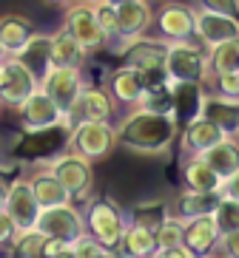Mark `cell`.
Returning a JSON list of instances; mask_svg holds the SVG:
<instances>
[{"mask_svg": "<svg viewBox=\"0 0 239 258\" xmlns=\"http://www.w3.org/2000/svg\"><path fill=\"white\" fill-rule=\"evenodd\" d=\"M219 196L239 202V170H233L228 179H222V184H219Z\"/></svg>", "mask_w": 239, "mask_h": 258, "instance_id": "obj_40", "label": "cell"}, {"mask_svg": "<svg viewBox=\"0 0 239 258\" xmlns=\"http://www.w3.org/2000/svg\"><path fill=\"white\" fill-rule=\"evenodd\" d=\"M219 241H222L225 258H239V230H236V233H228V235H222Z\"/></svg>", "mask_w": 239, "mask_h": 258, "instance_id": "obj_43", "label": "cell"}, {"mask_svg": "<svg viewBox=\"0 0 239 258\" xmlns=\"http://www.w3.org/2000/svg\"><path fill=\"white\" fill-rule=\"evenodd\" d=\"M154 258H197V255L188 250L185 244H179V247H171V250H157Z\"/></svg>", "mask_w": 239, "mask_h": 258, "instance_id": "obj_44", "label": "cell"}, {"mask_svg": "<svg viewBox=\"0 0 239 258\" xmlns=\"http://www.w3.org/2000/svg\"><path fill=\"white\" fill-rule=\"evenodd\" d=\"M114 12H117V37H123V40L142 37L146 29L151 26V9H148L146 0L123 3V6H117Z\"/></svg>", "mask_w": 239, "mask_h": 258, "instance_id": "obj_19", "label": "cell"}, {"mask_svg": "<svg viewBox=\"0 0 239 258\" xmlns=\"http://www.w3.org/2000/svg\"><path fill=\"white\" fill-rule=\"evenodd\" d=\"M52 37V66H74L80 69L85 60V51L80 48V43L69 34V29L63 26L60 31L49 34Z\"/></svg>", "mask_w": 239, "mask_h": 258, "instance_id": "obj_26", "label": "cell"}, {"mask_svg": "<svg viewBox=\"0 0 239 258\" xmlns=\"http://www.w3.org/2000/svg\"><path fill=\"white\" fill-rule=\"evenodd\" d=\"M200 6L205 9V12H216V15L239 17V0H200Z\"/></svg>", "mask_w": 239, "mask_h": 258, "instance_id": "obj_39", "label": "cell"}, {"mask_svg": "<svg viewBox=\"0 0 239 258\" xmlns=\"http://www.w3.org/2000/svg\"><path fill=\"white\" fill-rule=\"evenodd\" d=\"M194 37L200 40L202 46L214 48L225 40H236L239 37V17L231 15H216V12H194Z\"/></svg>", "mask_w": 239, "mask_h": 258, "instance_id": "obj_11", "label": "cell"}, {"mask_svg": "<svg viewBox=\"0 0 239 258\" xmlns=\"http://www.w3.org/2000/svg\"><path fill=\"white\" fill-rule=\"evenodd\" d=\"M49 3H54V6H63V3H69V0H49Z\"/></svg>", "mask_w": 239, "mask_h": 258, "instance_id": "obj_48", "label": "cell"}, {"mask_svg": "<svg viewBox=\"0 0 239 258\" xmlns=\"http://www.w3.org/2000/svg\"><path fill=\"white\" fill-rule=\"evenodd\" d=\"M31 34H34L31 17H26V15H3L0 17V46H3L6 57H12Z\"/></svg>", "mask_w": 239, "mask_h": 258, "instance_id": "obj_25", "label": "cell"}, {"mask_svg": "<svg viewBox=\"0 0 239 258\" xmlns=\"http://www.w3.org/2000/svg\"><path fill=\"white\" fill-rule=\"evenodd\" d=\"M120 247L125 250L128 258H154L157 252V238L151 230L139 227V224H125Z\"/></svg>", "mask_w": 239, "mask_h": 258, "instance_id": "obj_27", "label": "cell"}, {"mask_svg": "<svg viewBox=\"0 0 239 258\" xmlns=\"http://www.w3.org/2000/svg\"><path fill=\"white\" fill-rule=\"evenodd\" d=\"M31 184V193H34V199H37L40 210L43 207H57V205H69L71 196L69 190L63 187L57 179H54V173L49 170V167H40V170H34L29 179Z\"/></svg>", "mask_w": 239, "mask_h": 258, "instance_id": "obj_21", "label": "cell"}, {"mask_svg": "<svg viewBox=\"0 0 239 258\" xmlns=\"http://www.w3.org/2000/svg\"><path fill=\"white\" fill-rule=\"evenodd\" d=\"M12 60H17L23 69H29V74L34 77L37 85H40V80H43V77L49 74V69H52V37L34 31L23 46L12 54Z\"/></svg>", "mask_w": 239, "mask_h": 258, "instance_id": "obj_17", "label": "cell"}, {"mask_svg": "<svg viewBox=\"0 0 239 258\" xmlns=\"http://www.w3.org/2000/svg\"><path fill=\"white\" fill-rule=\"evenodd\" d=\"M211 219H214L216 230H219V235H228V233H236L239 230V202H233V199H219L214 207V213H211Z\"/></svg>", "mask_w": 239, "mask_h": 258, "instance_id": "obj_32", "label": "cell"}, {"mask_svg": "<svg viewBox=\"0 0 239 258\" xmlns=\"http://www.w3.org/2000/svg\"><path fill=\"white\" fill-rule=\"evenodd\" d=\"M125 258H128V255H125Z\"/></svg>", "mask_w": 239, "mask_h": 258, "instance_id": "obj_53", "label": "cell"}, {"mask_svg": "<svg viewBox=\"0 0 239 258\" xmlns=\"http://www.w3.org/2000/svg\"><path fill=\"white\" fill-rule=\"evenodd\" d=\"M165 216H168V205H162V202H146V205L134 207V224L151 230V233H157Z\"/></svg>", "mask_w": 239, "mask_h": 258, "instance_id": "obj_35", "label": "cell"}, {"mask_svg": "<svg viewBox=\"0 0 239 258\" xmlns=\"http://www.w3.org/2000/svg\"><path fill=\"white\" fill-rule=\"evenodd\" d=\"M63 252H69V241L63 238H49L46 235V244H43V258H57Z\"/></svg>", "mask_w": 239, "mask_h": 258, "instance_id": "obj_41", "label": "cell"}, {"mask_svg": "<svg viewBox=\"0 0 239 258\" xmlns=\"http://www.w3.org/2000/svg\"><path fill=\"white\" fill-rule=\"evenodd\" d=\"M15 233H17V230H15V224H12V219H9L6 210L0 207V247H3V244H12Z\"/></svg>", "mask_w": 239, "mask_h": 258, "instance_id": "obj_42", "label": "cell"}, {"mask_svg": "<svg viewBox=\"0 0 239 258\" xmlns=\"http://www.w3.org/2000/svg\"><path fill=\"white\" fill-rule=\"evenodd\" d=\"M200 258H216V255H211V252H208V255H200Z\"/></svg>", "mask_w": 239, "mask_h": 258, "instance_id": "obj_52", "label": "cell"}, {"mask_svg": "<svg viewBox=\"0 0 239 258\" xmlns=\"http://www.w3.org/2000/svg\"><path fill=\"white\" fill-rule=\"evenodd\" d=\"M69 252H71V258H103L106 247H103L97 238H91L88 233H83L80 238H74V241L69 244Z\"/></svg>", "mask_w": 239, "mask_h": 258, "instance_id": "obj_36", "label": "cell"}, {"mask_svg": "<svg viewBox=\"0 0 239 258\" xmlns=\"http://www.w3.org/2000/svg\"><path fill=\"white\" fill-rule=\"evenodd\" d=\"M208 69H211V74H222V71L239 69V37L236 40H225V43H219V46L211 48Z\"/></svg>", "mask_w": 239, "mask_h": 258, "instance_id": "obj_30", "label": "cell"}, {"mask_svg": "<svg viewBox=\"0 0 239 258\" xmlns=\"http://www.w3.org/2000/svg\"><path fill=\"white\" fill-rule=\"evenodd\" d=\"M69 145H71V153H77L83 159H106L111 148L117 145L114 139V128L108 122H94V119H85L77 122L74 128L69 131Z\"/></svg>", "mask_w": 239, "mask_h": 258, "instance_id": "obj_3", "label": "cell"}, {"mask_svg": "<svg viewBox=\"0 0 239 258\" xmlns=\"http://www.w3.org/2000/svg\"><path fill=\"white\" fill-rule=\"evenodd\" d=\"M37 88L40 85L29 74V69H23L12 57H6V77H3V85H0V102L9 108H20Z\"/></svg>", "mask_w": 239, "mask_h": 258, "instance_id": "obj_14", "label": "cell"}, {"mask_svg": "<svg viewBox=\"0 0 239 258\" xmlns=\"http://www.w3.org/2000/svg\"><path fill=\"white\" fill-rule=\"evenodd\" d=\"M69 125H54L43 131H23L15 145V153L23 159H49L60 151L63 145H69Z\"/></svg>", "mask_w": 239, "mask_h": 258, "instance_id": "obj_8", "label": "cell"}, {"mask_svg": "<svg viewBox=\"0 0 239 258\" xmlns=\"http://www.w3.org/2000/svg\"><path fill=\"white\" fill-rule=\"evenodd\" d=\"M0 60H6V51H3V46H0Z\"/></svg>", "mask_w": 239, "mask_h": 258, "instance_id": "obj_50", "label": "cell"}, {"mask_svg": "<svg viewBox=\"0 0 239 258\" xmlns=\"http://www.w3.org/2000/svg\"><path fill=\"white\" fill-rule=\"evenodd\" d=\"M17 111H20V119H23V131H43V128H54V125H63L66 122L63 111L40 88Z\"/></svg>", "mask_w": 239, "mask_h": 258, "instance_id": "obj_15", "label": "cell"}, {"mask_svg": "<svg viewBox=\"0 0 239 258\" xmlns=\"http://www.w3.org/2000/svg\"><path fill=\"white\" fill-rule=\"evenodd\" d=\"M77 3H85V6H91V3H97V0H77Z\"/></svg>", "mask_w": 239, "mask_h": 258, "instance_id": "obj_49", "label": "cell"}, {"mask_svg": "<svg viewBox=\"0 0 239 258\" xmlns=\"http://www.w3.org/2000/svg\"><path fill=\"white\" fill-rule=\"evenodd\" d=\"M157 26L165 43H182L194 37V9L188 3H165L157 15Z\"/></svg>", "mask_w": 239, "mask_h": 258, "instance_id": "obj_16", "label": "cell"}, {"mask_svg": "<svg viewBox=\"0 0 239 258\" xmlns=\"http://www.w3.org/2000/svg\"><path fill=\"white\" fill-rule=\"evenodd\" d=\"M165 51H168V43H165V40L134 37V40H125V43H123V54H120V60H123V66L137 69L139 74H146V71L162 69V62H165Z\"/></svg>", "mask_w": 239, "mask_h": 258, "instance_id": "obj_12", "label": "cell"}, {"mask_svg": "<svg viewBox=\"0 0 239 258\" xmlns=\"http://www.w3.org/2000/svg\"><path fill=\"white\" fill-rule=\"evenodd\" d=\"M225 137H228V134L219 131L214 122L205 119V116H197L194 122H188L185 128H182V145H185V151H191L194 156L205 153L208 148H214V145Z\"/></svg>", "mask_w": 239, "mask_h": 258, "instance_id": "obj_20", "label": "cell"}, {"mask_svg": "<svg viewBox=\"0 0 239 258\" xmlns=\"http://www.w3.org/2000/svg\"><path fill=\"white\" fill-rule=\"evenodd\" d=\"M111 85V97L123 105H137L142 91H146V83H142V74L137 69H128V66H120V69L111 74L108 80Z\"/></svg>", "mask_w": 239, "mask_h": 258, "instance_id": "obj_24", "label": "cell"}, {"mask_svg": "<svg viewBox=\"0 0 239 258\" xmlns=\"http://www.w3.org/2000/svg\"><path fill=\"white\" fill-rule=\"evenodd\" d=\"M34 230H40L49 238H63V241H74L85 233V219L80 216V210L74 205H57V207H43L37 213Z\"/></svg>", "mask_w": 239, "mask_h": 258, "instance_id": "obj_6", "label": "cell"}, {"mask_svg": "<svg viewBox=\"0 0 239 258\" xmlns=\"http://www.w3.org/2000/svg\"><path fill=\"white\" fill-rule=\"evenodd\" d=\"M182 176H185L188 190H200V193H219V184H222V179L205 165L202 156H194L191 162H185Z\"/></svg>", "mask_w": 239, "mask_h": 258, "instance_id": "obj_28", "label": "cell"}, {"mask_svg": "<svg viewBox=\"0 0 239 258\" xmlns=\"http://www.w3.org/2000/svg\"><path fill=\"white\" fill-rule=\"evenodd\" d=\"M139 111L146 114H171V88L168 83L165 85H157V88H146L142 97L137 102Z\"/></svg>", "mask_w": 239, "mask_h": 258, "instance_id": "obj_34", "label": "cell"}, {"mask_svg": "<svg viewBox=\"0 0 239 258\" xmlns=\"http://www.w3.org/2000/svg\"><path fill=\"white\" fill-rule=\"evenodd\" d=\"M57 258H71V252H63V255H57Z\"/></svg>", "mask_w": 239, "mask_h": 258, "instance_id": "obj_51", "label": "cell"}, {"mask_svg": "<svg viewBox=\"0 0 239 258\" xmlns=\"http://www.w3.org/2000/svg\"><path fill=\"white\" fill-rule=\"evenodd\" d=\"M123 230H125V219H123V213H120V207H117L114 202L97 199V202L88 207V235L97 238L106 250L120 247Z\"/></svg>", "mask_w": 239, "mask_h": 258, "instance_id": "obj_7", "label": "cell"}, {"mask_svg": "<svg viewBox=\"0 0 239 258\" xmlns=\"http://www.w3.org/2000/svg\"><path fill=\"white\" fill-rule=\"evenodd\" d=\"M219 193H200V190H185L179 196V216L182 219H197V216H211L219 202Z\"/></svg>", "mask_w": 239, "mask_h": 258, "instance_id": "obj_29", "label": "cell"}, {"mask_svg": "<svg viewBox=\"0 0 239 258\" xmlns=\"http://www.w3.org/2000/svg\"><path fill=\"white\" fill-rule=\"evenodd\" d=\"M103 3H108V6H123V3H137V0H103Z\"/></svg>", "mask_w": 239, "mask_h": 258, "instance_id": "obj_45", "label": "cell"}, {"mask_svg": "<svg viewBox=\"0 0 239 258\" xmlns=\"http://www.w3.org/2000/svg\"><path fill=\"white\" fill-rule=\"evenodd\" d=\"M3 77H6V60H0V85H3Z\"/></svg>", "mask_w": 239, "mask_h": 258, "instance_id": "obj_46", "label": "cell"}, {"mask_svg": "<svg viewBox=\"0 0 239 258\" xmlns=\"http://www.w3.org/2000/svg\"><path fill=\"white\" fill-rule=\"evenodd\" d=\"M182 227H185V219L182 216H165L160 227H157L154 238H157V250H171V247H179L182 244Z\"/></svg>", "mask_w": 239, "mask_h": 258, "instance_id": "obj_33", "label": "cell"}, {"mask_svg": "<svg viewBox=\"0 0 239 258\" xmlns=\"http://www.w3.org/2000/svg\"><path fill=\"white\" fill-rule=\"evenodd\" d=\"M3 210H6V216L12 219V224H15L17 233H20V230H31V227H34L37 213H40V205H37V199H34V193H31L29 179H15V182L9 184Z\"/></svg>", "mask_w": 239, "mask_h": 258, "instance_id": "obj_10", "label": "cell"}, {"mask_svg": "<svg viewBox=\"0 0 239 258\" xmlns=\"http://www.w3.org/2000/svg\"><path fill=\"white\" fill-rule=\"evenodd\" d=\"M200 156L205 159V165H208L219 179H228L233 170H239V142L233 137L219 139L214 148H208V151L200 153Z\"/></svg>", "mask_w": 239, "mask_h": 258, "instance_id": "obj_23", "label": "cell"}, {"mask_svg": "<svg viewBox=\"0 0 239 258\" xmlns=\"http://www.w3.org/2000/svg\"><path fill=\"white\" fill-rule=\"evenodd\" d=\"M46 167L54 173V179L69 190L71 199H80L85 196L94 184V167L88 159L77 156V153H60L54 159L46 162Z\"/></svg>", "mask_w": 239, "mask_h": 258, "instance_id": "obj_5", "label": "cell"}, {"mask_svg": "<svg viewBox=\"0 0 239 258\" xmlns=\"http://www.w3.org/2000/svg\"><path fill=\"white\" fill-rule=\"evenodd\" d=\"M103 258H117V255H114V250H106V252H103Z\"/></svg>", "mask_w": 239, "mask_h": 258, "instance_id": "obj_47", "label": "cell"}, {"mask_svg": "<svg viewBox=\"0 0 239 258\" xmlns=\"http://www.w3.org/2000/svg\"><path fill=\"white\" fill-rule=\"evenodd\" d=\"M66 29H69V34L80 43V48H83L85 54L100 51L108 43V37L103 34L91 6H85V3H74V6L66 12Z\"/></svg>", "mask_w": 239, "mask_h": 258, "instance_id": "obj_9", "label": "cell"}, {"mask_svg": "<svg viewBox=\"0 0 239 258\" xmlns=\"http://www.w3.org/2000/svg\"><path fill=\"white\" fill-rule=\"evenodd\" d=\"M200 116L211 119L219 131H225L228 137L239 131V102L236 99H225V97H205L202 99V111Z\"/></svg>", "mask_w": 239, "mask_h": 258, "instance_id": "obj_22", "label": "cell"}, {"mask_svg": "<svg viewBox=\"0 0 239 258\" xmlns=\"http://www.w3.org/2000/svg\"><path fill=\"white\" fill-rule=\"evenodd\" d=\"M219 230H216L214 219L211 216H197V219H185V227H182V244L194 255H208L219 244Z\"/></svg>", "mask_w": 239, "mask_h": 258, "instance_id": "obj_18", "label": "cell"}, {"mask_svg": "<svg viewBox=\"0 0 239 258\" xmlns=\"http://www.w3.org/2000/svg\"><path fill=\"white\" fill-rule=\"evenodd\" d=\"M177 134H179V128L171 114L137 111V114L125 116L120 122V128L114 131V139L134 153H162L171 148Z\"/></svg>", "mask_w": 239, "mask_h": 258, "instance_id": "obj_1", "label": "cell"}, {"mask_svg": "<svg viewBox=\"0 0 239 258\" xmlns=\"http://www.w3.org/2000/svg\"><path fill=\"white\" fill-rule=\"evenodd\" d=\"M91 12H94V17H97V23H100L103 34H106L108 40L117 37V12H114V6L97 0V3H91Z\"/></svg>", "mask_w": 239, "mask_h": 258, "instance_id": "obj_37", "label": "cell"}, {"mask_svg": "<svg viewBox=\"0 0 239 258\" xmlns=\"http://www.w3.org/2000/svg\"><path fill=\"white\" fill-rule=\"evenodd\" d=\"M162 69H165L168 80H177V83H202L208 77V57H205V51L200 46H191L188 40L168 43Z\"/></svg>", "mask_w": 239, "mask_h": 258, "instance_id": "obj_2", "label": "cell"}, {"mask_svg": "<svg viewBox=\"0 0 239 258\" xmlns=\"http://www.w3.org/2000/svg\"><path fill=\"white\" fill-rule=\"evenodd\" d=\"M43 244L46 235L40 230H20L12 238V258H43Z\"/></svg>", "mask_w": 239, "mask_h": 258, "instance_id": "obj_31", "label": "cell"}, {"mask_svg": "<svg viewBox=\"0 0 239 258\" xmlns=\"http://www.w3.org/2000/svg\"><path fill=\"white\" fill-rule=\"evenodd\" d=\"M171 88V116L177 122V128L182 131L188 122H194L202 111V83H177V80H168Z\"/></svg>", "mask_w": 239, "mask_h": 258, "instance_id": "obj_13", "label": "cell"}, {"mask_svg": "<svg viewBox=\"0 0 239 258\" xmlns=\"http://www.w3.org/2000/svg\"><path fill=\"white\" fill-rule=\"evenodd\" d=\"M214 80H216V91H219V97L236 99V102H239V69L214 74Z\"/></svg>", "mask_w": 239, "mask_h": 258, "instance_id": "obj_38", "label": "cell"}, {"mask_svg": "<svg viewBox=\"0 0 239 258\" xmlns=\"http://www.w3.org/2000/svg\"><path fill=\"white\" fill-rule=\"evenodd\" d=\"M83 74L74 66H52L49 74L40 80V91H46V97L63 111V116L71 111V105L83 94Z\"/></svg>", "mask_w": 239, "mask_h": 258, "instance_id": "obj_4", "label": "cell"}]
</instances>
